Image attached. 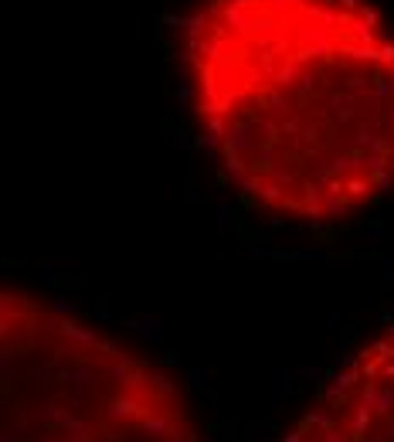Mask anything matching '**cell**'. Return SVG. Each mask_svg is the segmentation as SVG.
Here are the masks:
<instances>
[{
  "label": "cell",
  "mask_w": 394,
  "mask_h": 442,
  "mask_svg": "<svg viewBox=\"0 0 394 442\" xmlns=\"http://www.w3.org/2000/svg\"><path fill=\"white\" fill-rule=\"evenodd\" d=\"M184 68L248 204L333 221L394 187V21L374 0H197Z\"/></svg>",
  "instance_id": "obj_1"
}]
</instances>
